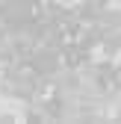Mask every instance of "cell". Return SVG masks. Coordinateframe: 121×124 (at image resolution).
<instances>
[{"instance_id": "cell-1", "label": "cell", "mask_w": 121, "mask_h": 124, "mask_svg": "<svg viewBox=\"0 0 121 124\" xmlns=\"http://www.w3.org/2000/svg\"><path fill=\"white\" fill-rule=\"evenodd\" d=\"M100 12H103V3H100V0H89V3L80 9V15H86V18H98Z\"/></svg>"}]
</instances>
